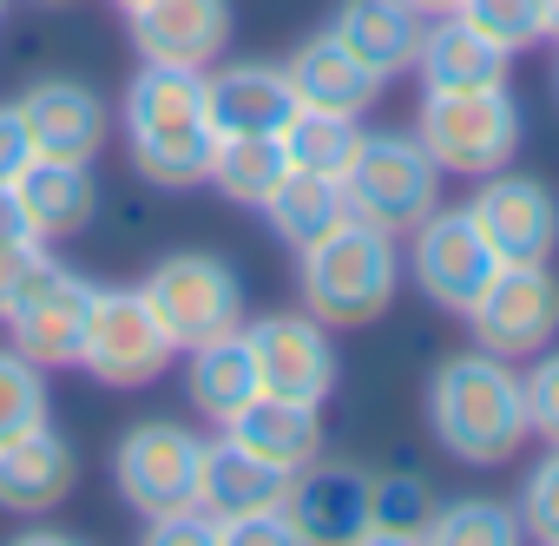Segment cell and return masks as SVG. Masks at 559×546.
Returning a JSON list of instances; mask_svg holds the SVG:
<instances>
[{"mask_svg":"<svg viewBox=\"0 0 559 546\" xmlns=\"http://www.w3.org/2000/svg\"><path fill=\"white\" fill-rule=\"evenodd\" d=\"M402 270L415 277V290H421L435 310L467 317V304L487 290V277L500 270V257L487 250V237L474 230L467 211H441V204H435V211L408 230V257H402Z\"/></svg>","mask_w":559,"mask_h":546,"instance_id":"11","label":"cell"},{"mask_svg":"<svg viewBox=\"0 0 559 546\" xmlns=\"http://www.w3.org/2000/svg\"><path fill=\"white\" fill-rule=\"evenodd\" d=\"M415 139L428 158L454 178H487L520 158V106L507 86H467V93H421Z\"/></svg>","mask_w":559,"mask_h":546,"instance_id":"4","label":"cell"},{"mask_svg":"<svg viewBox=\"0 0 559 546\" xmlns=\"http://www.w3.org/2000/svg\"><path fill=\"white\" fill-rule=\"evenodd\" d=\"M520 526L533 533V539H546V546H559V448H546L539 461H533V474L520 480Z\"/></svg>","mask_w":559,"mask_h":546,"instance_id":"33","label":"cell"},{"mask_svg":"<svg viewBox=\"0 0 559 546\" xmlns=\"http://www.w3.org/2000/svg\"><path fill=\"white\" fill-rule=\"evenodd\" d=\"M539 14H546V40H559V0H539Z\"/></svg>","mask_w":559,"mask_h":546,"instance_id":"41","label":"cell"},{"mask_svg":"<svg viewBox=\"0 0 559 546\" xmlns=\"http://www.w3.org/2000/svg\"><path fill=\"white\" fill-rule=\"evenodd\" d=\"M139 60L158 67H217L230 47V0H139L126 14Z\"/></svg>","mask_w":559,"mask_h":546,"instance_id":"14","label":"cell"},{"mask_svg":"<svg viewBox=\"0 0 559 546\" xmlns=\"http://www.w3.org/2000/svg\"><path fill=\"white\" fill-rule=\"evenodd\" d=\"M461 323L474 330V349H493L507 363H533L559 336V277L546 263H500Z\"/></svg>","mask_w":559,"mask_h":546,"instance_id":"8","label":"cell"},{"mask_svg":"<svg viewBox=\"0 0 559 546\" xmlns=\"http://www.w3.org/2000/svg\"><path fill=\"white\" fill-rule=\"evenodd\" d=\"M284 513L297 520V539H362L369 533V474L362 467H330L310 461L304 474H290Z\"/></svg>","mask_w":559,"mask_h":546,"instance_id":"18","label":"cell"},{"mask_svg":"<svg viewBox=\"0 0 559 546\" xmlns=\"http://www.w3.org/2000/svg\"><path fill=\"white\" fill-rule=\"evenodd\" d=\"M441 178L448 171L428 158V145L415 132H362V145L343 171L349 217H362L389 237H408L441 204Z\"/></svg>","mask_w":559,"mask_h":546,"instance_id":"5","label":"cell"},{"mask_svg":"<svg viewBox=\"0 0 559 546\" xmlns=\"http://www.w3.org/2000/svg\"><path fill=\"white\" fill-rule=\"evenodd\" d=\"M243 343L257 363L263 395H290V402H330L336 395V343L330 323H317L310 310H270V317H243Z\"/></svg>","mask_w":559,"mask_h":546,"instance_id":"10","label":"cell"},{"mask_svg":"<svg viewBox=\"0 0 559 546\" xmlns=\"http://www.w3.org/2000/svg\"><path fill=\"white\" fill-rule=\"evenodd\" d=\"M421 27H428V21L408 8V0H343L336 21H330V34H336L382 86L402 80V73H415Z\"/></svg>","mask_w":559,"mask_h":546,"instance_id":"21","label":"cell"},{"mask_svg":"<svg viewBox=\"0 0 559 546\" xmlns=\"http://www.w3.org/2000/svg\"><path fill=\"white\" fill-rule=\"evenodd\" d=\"M276 139H284V152H290L297 171L343 178L349 158H356V145H362V119H356V112H317V106H297L290 126L276 132Z\"/></svg>","mask_w":559,"mask_h":546,"instance_id":"28","label":"cell"},{"mask_svg":"<svg viewBox=\"0 0 559 546\" xmlns=\"http://www.w3.org/2000/svg\"><path fill=\"white\" fill-rule=\"evenodd\" d=\"M284 494H290V474H284V467H270L263 454H250V448L230 441V435L204 441L198 507L217 513V526H224V520H243V513H257V507H284Z\"/></svg>","mask_w":559,"mask_h":546,"instance_id":"22","label":"cell"},{"mask_svg":"<svg viewBox=\"0 0 559 546\" xmlns=\"http://www.w3.org/2000/svg\"><path fill=\"white\" fill-rule=\"evenodd\" d=\"M198 474H204V435H191L185 422H139L112 448V494L139 520L198 507Z\"/></svg>","mask_w":559,"mask_h":546,"instance_id":"7","label":"cell"},{"mask_svg":"<svg viewBox=\"0 0 559 546\" xmlns=\"http://www.w3.org/2000/svg\"><path fill=\"white\" fill-rule=\"evenodd\" d=\"M53 250L47 244H21V250H0V317H8L14 304H21V290L40 277V263H47Z\"/></svg>","mask_w":559,"mask_h":546,"instance_id":"37","label":"cell"},{"mask_svg":"<svg viewBox=\"0 0 559 546\" xmlns=\"http://www.w3.org/2000/svg\"><path fill=\"white\" fill-rule=\"evenodd\" d=\"M428 428L461 467H507L526 448V389L520 369L493 349L448 356L428 382Z\"/></svg>","mask_w":559,"mask_h":546,"instance_id":"2","label":"cell"},{"mask_svg":"<svg viewBox=\"0 0 559 546\" xmlns=\"http://www.w3.org/2000/svg\"><path fill=\"white\" fill-rule=\"evenodd\" d=\"M21 244H47V237L34 230L21 191H14V185H0V250H21Z\"/></svg>","mask_w":559,"mask_h":546,"instance_id":"39","label":"cell"},{"mask_svg":"<svg viewBox=\"0 0 559 546\" xmlns=\"http://www.w3.org/2000/svg\"><path fill=\"white\" fill-rule=\"evenodd\" d=\"M152 317L165 323V336L185 349L198 343H217V336H237L243 330V277L217 257V250H171L152 263V277L139 284Z\"/></svg>","mask_w":559,"mask_h":546,"instance_id":"6","label":"cell"},{"mask_svg":"<svg viewBox=\"0 0 559 546\" xmlns=\"http://www.w3.org/2000/svg\"><path fill=\"white\" fill-rule=\"evenodd\" d=\"M73 480H80V454L53 422L0 448V513H21V520L53 513L73 494Z\"/></svg>","mask_w":559,"mask_h":546,"instance_id":"16","label":"cell"},{"mask_svg":"<svg viewBox=\"0 0 559 546\" xmlns=\"http://www.w3.org/2000/svg\"><path fill=\"white\" fill-rule=\"evenodd\" d=\"M47 415H53V402H47V369L27 363V356L8 343V349H0V448L21 441V435H34V428H47Z\"/></svg>","mask_w":559,"mask_h":546,"instance_id":"31","label":"cell"},{"mask_svg":"<svg viewBox=\"0 0 559 546\" xmlns=\"http://www.w3.org/2000/svg\"><path fill=\"white\" fill-rule=\"evenodd\" d=\"M204 106H211V126L217 139L224 132H284L290 112H297V93L284 80V67L270 60H230V67H204Z\"/></svg>","mask_w":559,"mask_h":546,"instance_id":"17","label":"cell"},{"mask_svg":"<svg viewBox=\"0 0 559 546\" xmlns=\"http://www.w3.org/2000/svg\"><path fill=\"white\" fill-rule=\"evenodd\" d=\"M119 132L132 171L158 191H198L217 158V126L204 106V67H158L145 60L119 99Z\"/></svg>","mask_w":559,"mask_h":546,"instance_id":"1","label":"cell"},{"mask_svg":"<svg viewBox=\"0 0 559 546\" xmlns=\"http://www.w3.org/2000/svg\"><path fill=\"white\" fill-rule=\"evenodd\" d=\"M297 284H304V310L330 330H362L376 317H389L395 290H402V250L389 230L343 217L330 237L297 250Z\"/></svg>","mask_w":559,"mask_h":546,"instance_id":"3","label":"cell"},{"mask_svg":"<svg viewBox=\"0 0 559 546\" xmlns=\"http://www.w3.org/2000/svg\"><path fill=\"white\" fill-rule=\"evenodd\" d=\"M263 217H270V230L284 237L290 250H304V244L330 237L349 217V191H343V178H323V171H297L290 165L284 185L263 198Z\"/></svg>","mask_w":559,"mask_h":546,"instance_id":"26","label":"cell"},{"mask_svg":"<svg viewBox=\"0 0 559 546\" xmlns=\"http://www.w3.org/2000/svg\"><path fill=\"white\" fill-rule=\"evenodd\" d=\"M14 112L40 158H99V145L112 132V112L86 80H34L14 99Z\"/></svg>","mask_w":559,"mask_h":546,"instance_id":"15","label":"cell"},{"mask_svg":"<svg viewBox=\"0 0 559 546\" xmlns=\"http://www.w3.org/2000/svg\"><path fill=\"white\" fill-rule=\"evenodd\" d=\"M435 494L415 474H369V533L362 546H395V539H428Z\"/></svg>","mask_w":559,"mask_h":546,"instance_id":"29","label":"cell"},{"mask_svg":"<svg viewBox=\"0 0 559 546\" xmlns=\"http://www.w3.org/2000/svg\"><path fill=\"white\" fill-rule=\"evenodd\" d=\"M112 8H119V14H132V8H139V0H112Z\"/></svg>","mask_w":559,"mask_h":546,"instance_id":"42","label":"cell"},{"mask_svg":"<svg viewBox=\"0 0 559 546\" xmlns=\"http://www.w3.org/2000/svg\"><path fill=\"white\" fill-rule=\"evenodd\" d=\"M145 539H152V546H224V526H217V513H204V507H178V513L145 520Z\"/></svg>","mask_w":559,"mask_h":546,"instance_id":"35","label":"cell"},{"mask_svg":"<svg viewBox=\"0 0 559 546\" xmlns=\"http://www.w3.org/2000/svg\"><path fill=\"white\" fill-rule=\"evenodd\" d=\"M408 8H415V14L428 21V14H454V0H408Z\"/></svg>","mask_w":559,"mask_h":546,"instance_id":"40","label":"cell"},{"mask_svg":"<svg viewBox=\"0 0 559 546\" xmlns=\"http://www.w3.org/2000/svg\"><path fill=\"white\" fill-rule=\"evenodd\" d=\"M185 395H191V408H198L204 422H217V428H224L243 402H257V395H263L243 330H237V336H217V343L185 349Z\"/></svg>","mask_w":559,"mask_h":546,"instance_id":"25","label":"cell"},{"mask_svg":"<svg viewBox=\"0 0 559 546\" xmlns=\"http://www.w3.org/2000/svg\"><path fill=\"white\" fill-rule=\"evenodd\" d=\"M34 230L53 244V237H80L93 217H99V178H93V158H27V171L14 178Z\"/></svg>","mask_w":559,"mask_h":546,"instance_id":"24","label":"cell"},{"mask_svg":"<svg viewBox=\"0 0 559 546\" xmlns=\"http://www.w3.org/2000/svg\"><path fill=\"white\" fill-rule=\"evenodd\" d=\"M224 546H297V520L284 507H257L243 520H224Z\"/></svg>","mask_w":559,"mask_h":546,"instance_id":"36","label":"cell"},{"mask_svg":"<svg viewBox=\"0 0 559 546\" xmlns=\"http://www.w3.org/2000/svg\"><path fill=\"white\" fill-rule=\"evenodd\" d=\"M513 54L500 40H487L480 27H467L461 14H435V27H421L415 47V73L421 93H467V86H507Z\"/></svg>","mask_w":559,"mask_h":546,"instance_id":"19","label":"cell"},{"mask_svg":"<svg viewBox=\"0 0 559 546\" xmlns=\"http://www.w3.org/2000/svg\"><path fill=\"white\" fill-rule=\"evenodd\" d=\"M230 441H243L250 454H263L270 467L304 474L310 461H323V408L317 402H290V395H257L224 422Z\"/></svg>","mask_w":559,"mask_h":546,"instance_id":"20","label":"cell"},{"mask_svg":"<svg viewBox=\"0 0 559 546\" xmlns=\"http://www.w3.org/2000/svg\"><path fill=\"white\" fill-rule=\"evenodd\" d=\"M461 211L474 217V230L487 237V250L500 263H552V250H559V198L526 171L474 178V198Z\"/></svg>","mask_w":559,"mask_h":546,"instance_id":"13","label":"cell"},{"mask_svg":"<svg viewBox=\"0 0 559 546\" xmlns=\"http://www.w3.org/2000/svg\"><path fill=\"white\" fill-rule=\"evenodd\" d=\"M27 158H34V139H27L21 112H14V106H0V185H14V178L27 171Z\"/></svg>","mask_w":559,"mask_h":546,"instance_id":"38","label":"cell"},{"mask_svg":"<svg viewBox=\"0 0 559 546\" xmlns=\"http://www.w3.org/2000/svg\"><path fill=\"white\" fill-rule=\"evenodd\" d=\"M284 80H290V93H297V106H317V112H369L376 106V93H382V80L336 40V34H310L290 60H284Z\"/></svg>","mask_w":559,"mask_h":546,"instance_id":"23","label":"cell"},{"mask_svg":"<svg viewBox=\"0 0 559 546\" xmlns=\"http://www.w3.org/2000/svg\"><path fill=\"white\" fill-rule=\"evenodd\" d=\"M0 21H8V0H0Z\"/></svg>","mask_w":559,"mask_h":546,"instance_id":"44","label":"cell"},{"mask_svg":"<svg viewBox=\"0 0 559 546\" xmlns=\"http://www.w3.org/2000/svg\"><path fill=\"white\" fill-rule=\"evenodd\" d=\"M178 343L165 336V323L152 317L145 290H99L93 317H86V343H80V369L106 389H152L171 369Z\"/></svg>","mask_w":559,"mask_h":546,"instance_id":"9","label":"cell"},{"mask_svg":"<svg viewBox=\"0 0 559 546\" xmlns=\"http://www.w3.org/2000/svg\"><path fill=\"white\" fill-rule=\"evenodd\" d=\"M520 389H526V428L546 448H559V349L552 343L533 356V369L520 376Z\"/></svg>","mask_w":559,"mask_h":546,"instance_id":"34","label":"cell"},{"mask_svg":"<svg viewBox=\"0 0 559 546\" xmlns=\"http://www.w3.org/2000/svg\"><path fill=\"white\" fill-rule=\"evenodd\" d=\"M99 284H86L80 270H67L60 257L40 263V277L21 290V304L0 317L8 323V343L40 363V369H80V343H86V317H93Z\"/></svg>","mask_w":559,"mask_h":546,"instance_id":"12","label":"cell"},{"mask_svg":"<svg viewBox=\"0 0 559 546\" xmlns=\"http://www.w3.org/2000/svg\"><path fill=\"white\" fill-rule=\"evenodd\" d=\"M428 539L435 546H513V539H526V526H520V507L467 494V500H435Z\"/></svg>","mask_w":559,"mask_h":546,"instance_id":"30","label":"cell"},{"mask_svg":"<svg viewBox=\"0 0 559 546\" xmlns=\"http://www.w3.org/2000/svg\"><path fill=\"white\" fill-rule=\"evenodd\" d=\"M284 171H290V152H284V139H276V132H224L204 185H217L243 211H263V198L284 185Z\"/></svg>","mask_w":559,"mask_h":546,"instance_id":"27","label":"cell"},{"mask_svg":"<svg viewBox=\"0 0 559 546\" xmlns=\"http://www.w3.org/2000/svg\"><path fill=\"white\" fill-rule=\"evenodd\" d=\"M34 8H67V0H34Z\"/></svg>","mask_w":559,"mask_h":546,"instance_id":"43","label":"cell"},{"mask_svg":"<svg viewBox=\"0 0 559 546\" xmlns=\"http://www.w3.org/2000/svg\"><path fill=\"white\" fill-rule=\"evenodd\" d=\"M454 14L467 27H480L487 40H500L507 54L546 40V14H539V0H454Z\"/></svg>","mask_w":559,"mask_h":546,"instance_id":"32","label":"cell"}]
</instances>
